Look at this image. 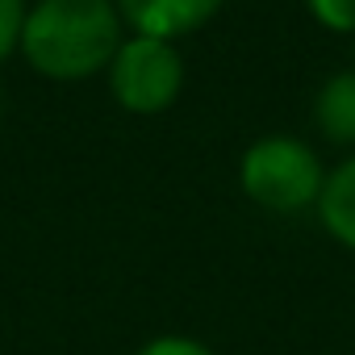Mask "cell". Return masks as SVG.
Returning <instances> with one entry per match:
<instances>
[{"label": "cell", "instance_id": "cell-7", "mask_svg": "<svg viewBox=\"0 0 355 355\" xmlns=\"http://www.w3.org/2000/svg\"><path fill=\"white\" fill-rule=\"evenodd\" d=\"M305 9L330 34H355V0H305Z\"/></svg>", "mask_w": 355, "mask_h": 355}, {"label": "cell", "instance_id": "cell-9", "mask_svg": "<svg viewBox=\"0 0 355 355\" xmlns=\"http://www.w3.org/2000/svg\"><path fill=\"white\" fill-rule=\"evenodd\" d=\"M134 355H218L209 343L193 338V334H155L146 338Z\"/></svg>", "mask_w": 355, "mask_h": 355}, {"label": "cell", "instance_id": "cell-3", "mask_svg": "<svg viewBox=\"0 0 355 355\" xmlns=\"http://www.w3.org/2000/svg\"><path fill=\"white\" fill-rule=\"evenodd\" d=\"M184 88V59L175 42L163 38H125L109 63V92L125 113L155 117L175 105Z\"/></svg>", "mask_w": 355, "mask_h": 355}, {"label": "cell", "instance_id": "cell-8", "mask_svg": "<svg viewBox=\"0 0 355 355\" xmlns=\"http://www.w3.org/2000/svg\"><path fill=\"white\" fill-rule=\"evenodd\" d=\"M26 13H30L26 0H0V67H5V63H9V55L21 46Z\"/></svg>", "mask_w": 355, "mask_h": 355}, {"label": "cell", "instance_id": "cell-6", "mask_svg": "<svg viewBox=\"0 0 355 355\" xmlns=\"http://www.w3.org/2000/svg\"><path fill=\"white\" fill-rule=\"evenodd\" d=\"M313 121L326 142L355 150V67L326 76V84L313 96Z\"/></svg>", "mask_w": 355, "mask_h": 355}, {"label": "cell", "instance_id": "cell-2", "mask_svg": "<svg viewBox=\"0 0 355 355\" xmlns=\"http://www.w3.org/2000/svg\"><path fill=\"white\" fill-rule=\"evenodd\" d=\"M326 184V167L318 150L293 134L255 138L239 159V189L268 214L313 209Z\"/></svg>", "mask_w": 355, "mask_h": 355}, {"label": "cell", "instance_id": "cell-5", "mask_svg": "<svg viewBox=\"0 0 355 355\" xmlns=\"http://www.w3.org/2000/svg\"><path fill=\"white\" fill-rule=\"evenodd\" d=\"M313 209H318L322 230L338 247L355 251V150L326 171V184H322V197Z\"/></svg>", "mask_w": 355, "mask_h": 355}, {"label": "cell", "instance_id": "cell-10", "mask_svg": "<svg viewBox=\"0 0 355 355\" xmlns=\"http://www.w3.org/2000/svg\"><path fill=\"white\" fill-rule=\"evenodd\" d=\"M351 67H355V34H351Z\"/></svg>", "mask_w": 355, "mask_h": 355}, {"label": "cell", "instance_id": "cell-4", "mask_svg": "<svg viewBox=\"0 0 355 355\" xmlns=\"http://www.w3.org/2000/svg\"><path fill=\"white\" fill-rule=\"evenodd\" d=\"M113 5L121 13V26H130L134 34L175 42L209 26L226 0H113Z\"/></svg>", "mask_w": 355, "mask_h": 355}, {"label": "cell", "instance_id": "cell-1", "mask_svg": "<svg viewBox=\"0 0 355 355\" xmlns=\"http://www.w3.org/2000/svg\"><path fill=\"white\" fill-rule=\"evenodd\" d=\"M121 42V13L113 0H34L17 51L38 76L76 84L109 71Z\"/></svg>", "mask_w": 355, "mask_h": 355}]
</instances>
